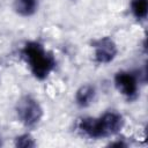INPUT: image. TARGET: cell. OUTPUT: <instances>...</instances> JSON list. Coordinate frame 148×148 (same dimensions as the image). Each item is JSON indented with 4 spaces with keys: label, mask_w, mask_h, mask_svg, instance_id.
Instances as JSON below:
<instances>
[{
    "label": "cell",
    "mask_w": 148,
    "mask_h": 148,
    "mask_svg": "<svg viewBox=\"0 0 148 148\" xmlns=\"http://www.w3.org/2000/svg\"><path fill=\"white\" fill-rule=\"evenodd\" d=\"M20 56L25 64L30 75L37 81H46L57 69L58 60L56 54L37 39L24 42Z\"/></svg>",
    "instance_id": "cell-1"
},
{
    "label": "cell",
    "mask_w": 148,
    "mask_h": 148,
    "mask_svg": "<svg viewBox=\"0 0 148 148\" xmlns=\"http://www.w3.org/2000/svg\"><path fill=\"white\" fill-rule=\"evenodd\" d=\"M14 113L17 121L27 130L39 126L44 118V108L38 98L30 94L22 95L14 105Z\"/></svg>",
    "instance_id": "cell-2"
},
{
    "label": "cell",
    "mask_w": 148,
    "mask_h": 148,
    "mask_svg": "<svg viewBox=\"0 0 148 148\" xmlns=\"http://www.w3.org/2000/svg\"><path fill=\"white\" fill-rule=\"evenodd\" d=\"M113 86L118 94L127 102H134L140 96L142 81L138 69H119L113 75Z\"/></svg>",
    "instance_id": "cell-3"
},
{
    "label": "cell",
    "mask_w": 148,
    "mask_h": 148,
    "mask_svg": "<svg viewBox=\"0 0 148 148\" xmlns=\"http://www.w3.org/2000/svg\"><path fill=\"white\" fill-rule=\"evenodd\" d=\"M92 60L99 66H106L116 60L119 47L111 36H101L91 43Z\"/></svg>",
    "instance_id": "cell-4"
},
{
    "label": "cell",
    "mask_w": 148,
    "mask_h": 148,
    "mask_svg": "<svg viewBox=\"0 0 148 148\" xmlns=\"http://www.w3.org/2000/svg\"><path fill=\"white\" fill-rule=\"evenodd\" d=\"M101 139H112L113 136L121 133L125 127V117L114 109L105 110L102 114L97 116Z\"/></svg>",
    "instance_id": "cell-5"
},
{
    "label": "cell",
    "mask_w": 148,
    "mask_h": 148,
    "mask_svg": "<svg viewBox=\"0 0 148 148\" xmlns=\"http://www.w3.org/2000/svg\"><path fill=\"white\" fill-rule=\"evenodd\" d=\"M75 130L84 139L94 140V141L102 140L97 117H92V116L80 117L75 123Z\"/></svg>",
    "instance_id": "cell-6"
},
{
    "label": "cell",
    "mask_w": 148,
    "mask_h": 148,
    "mask_svg": "<svg viewBox=\"0 0 148 148\" xmlns=\"http://www.w3.org/2000/svg\"><path fill=\"white\" fill-rule=\"evenodd\" d=\"M97 88L92 83H82L74 92V104L79 109H88L97 99Z\"/></svg>",
    "instance_id": "cell-7"
},
{
    "label": "cell",
    "mask_w": 148,
    "mask_h": 148,
    "mask_svg": "<svg viewBox=\"0 0 148 148\" xmlns=\"http://www.w3.org/2000/svg\"><path fill=\"white\" fill-rule=\"evenodd\" d=\"M40 7V0H13L14 13L23 18L35 16Z\"/></svg>",
    "instance_id": "cell-8"
},
{
    "label": "cell",
    "mask_w": 148,
    "mask_h": 148,
    "mask_svg": "<svg viewBox=\"0 0 148 148\" xmlns=\"http://www.w3.org/2000/svg\"><path fill=\"white\" fill-rule=\"evenodd\" d=\"M130 13L138 22L147 20L148 15V0H130Z\"/></svg>",
    "instance_id": "cell-9"
},
{
    "label": "cell",
    "mask_w": 148,
    "mask_h": 148,
    "mask_svg": "<svg viewBox=\"0 0 148 148\" xmlns=\"http://www.w3.org/2000/svg\"><path fill=\"white\" fill-rule=\"evenodd\" d=\"M13 145L16 148H35L37 146V141L30 132H23L14 136Z\"/></svg>",
    "instance_id": "cell-10"
},
{
    "label": "cell",
    "mask_w": 148,
    "mask_h": 148,
    "mask_svg": "<svg viewBox=\"0 0 148 148\" xmlns=\"http://www.w3.org/2000/svg\"><path fill=\"white\" fill-rule=\"evenodd\" d=\"M108 146L109 147H117V148H127V147H130V142L124 136H121L120 134H118V135H116V136L112 138V140L108 143Z\"/></svg>",
    "instance_id": "cell-11"
},
{
    "label": "cell",
    "mask_w": 148,
    "mask_h": 148,
    "mask_svg": "<svg viewBox=\"0 0 148 148\" xmlns=\"http://www.w3.org/2000/svg\"><path fill=\"white\" fill-rule=\"evenodd\" d=\"M2 146H3V138H2V135L0 133V147H2Z\"/></svg>",
    "instance_id": "cell-12"
}]
</instances>
